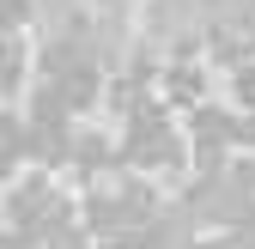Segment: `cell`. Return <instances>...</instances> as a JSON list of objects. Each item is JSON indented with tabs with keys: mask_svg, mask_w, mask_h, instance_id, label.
<instances>
[{
	"mask_svg": "<svg viewBox=\"0 0 255 249\" xmlns=\"http://www.w3.org/2000/svg\"><path fill=\"white\" fill-rule=\"evenodd\" d=\"M213 12H207V0H146L140 6V24H146V37L152 43H170V37H188V30H201Z\"/></svg>",
	"mask_w": 255,
	"mask_h": 249,
	"instance_id": "obj_1",
	"label": "cell"
},
{
	"mask_svg": "<svg viewBox=\"0 0 255 249\" xmlns=\"http://www.w3.org/2000/svg\"><path fill=\"white\" fill-rule=\"evenodd\" d=\"M79 6H91V0H30L37 24H49V30H67V24L79 18Z\"/></svg>",
	"mask_w": 255,
	"mask_h": 249,
	"instance_id": "obj_2",
	"label": "cell"
}]
</instances>
